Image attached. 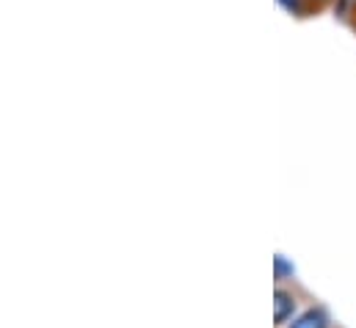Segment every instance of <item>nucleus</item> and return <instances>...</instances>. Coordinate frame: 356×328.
I'll return each instance as SVG.
<instances>
[{"label": "nucleus", "instance_id": "1", "mask_svg": "<svg viewBox=\"0 0 356 328\" xmlns=\"http://www.w3.org/2000/svg\"><path fill=\"white\" fill-rule=\"evenodd\" d=\"M296 306H298V301H296L293 290H284L282 284H276V290H273V320H276V326H287V320L296 315Z\"/></svg>", "mask_w": 356, "mask_h": 328}, {"label": "nucleus", "instance_id": "2", "mask_svg": "<svg viewBox=\"0 0 356 328\" xmlns=\"http://www.w3.org/2000/svg\"><path fill=\"white\" fill-rule=\"evenodd\" d=\"M329 318H326V312L323 309H318V306H312V309H307V312H301L293 323L287 328H329Z\"/></svg>", "mask_w": 356, "mask_h": 328}, {"label": "nucleus", "instance_id": "3", "mask_svg": "<svg viewBox=\"0 0 356 328\" xmlns=\"http://www.w3.org/2000/svg\"><path fill=\"white\" fill-rule=\"evenodd\" d=\"M287 273L293 276V265H287V262H284V256L279 254V256H276V281H284V276H287Z\"/></svg>", "mask_w": 356, "mask_h": 328}, {"label": "nucleus", "instance_id": "4", "mask_svg": "<svg viewBox=\"0 0 356 328\" xmlns=\"http://www.w3.org/2000/svg\"><path fill=\"white\" fill-rule=\"evenodd\" d=\"M287 11H301V0H279Z\"/></svg>", "mask_w": 356, "mask_h": 328}]
</instances>
